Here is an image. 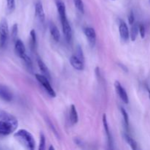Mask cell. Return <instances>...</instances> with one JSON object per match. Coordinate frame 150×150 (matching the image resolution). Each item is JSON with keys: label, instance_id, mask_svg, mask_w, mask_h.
Masks as SVG:
<instances>
[{"label": "cell", "instance_id": "f1b7e54d", "mask_svg": "<svg viewBox=\"0 0 150 150\" xmlns=\"http://www.w3.org/2000/svg\"><path fill=\"white\" fill-rule=\"evenodd\" d=\"M128 21H129V23H130L131 26L135 23V16H134V13H133V11L130 12V14H129Z\"/></svg>", "mask_w": 150, "mask_h": 150}, {"label": "cell", "instance_id": "1f68e13d", "mask_svg": "<svg viewBox=\"0 0 150 150\" xmlns=\"http://www.w3.org/2000/svg\"><path fill=\"white\" fill-rule=\"evenodd\" d=\"M149 2H150V0H149Z\"/></svg>", "mask_w": 150, "mask_h": 150}, {"label": "cell", "instance_id": "e0dca14e", "mask_svg": "<svg viewBox=\"0 0 150 150\" xmlns=\"http://www.w3.org/2000/svg\"><path fill=\"white\" fill-rule=\"evenodd\" d=\"M70 120L73 125L76 124L79 121V115H78L77 110L74 105H70Z\"/></svg>", "mask_w": 150, "mask_h": 150}, {"label": "cell", "instance_id": "8fae6325", "mask_svg": "<svg viewBox=\"0 0 150 150\" xmlns=\"http://www.w3.org/2000/svg\"><path fill=\"white\" fill-rule=\"evenodd\" d=\"M15 50H16V54L21 59L23 58L26 55L25 45L20 39H17L15 41Z\"/></svg>", "mask_w": 150, "mask_h": 150}, {"label": "cell", "instance_id": "5b68a950", "mask_svg": "<svg viewBox=\"0 0 150 150\" xmlns=\"http://www.w3.org/2000/svg\"><path fill=\"white\" fill-rule=\"evenodd\" d=\"M60 20H61L62 28V32L64 38L67 42H70L73 38V31H72L71 26L69 23L67 17L62 18H60Z\"/></svg>", "mask_w": 150, "mask_h": 150}, {"label": "cell", "instance_id": "30bf717a", "mask_svg": "<svg viewBox=\"0 0 150 150\" xmlns=\"http://www.w3.org/2000/svg\"><path fill=\"white\" fill-rule=\"evenodd\" d=\"M35 15L36 17L39 19V21L42 23H43L45 20V12L43 10V6H42L41 1L38 0L35 3Z\"/></svg>", "mask_w": 150, "mask_h": 150}, {"label": "cell", "instance_id": "ac0fdd59", "mask_svg": "<svg viewBox=\"0 0 150 150\" xmlns=\"http://www.w3.org/2000/svg\"><path fill=\"white\" fill-rule=\"evenodd\" d=\"M139 33V24L137 23H134L133 25H132L131 29H130V37L132 41L136 40Z\"/></svg>", "mask_w": 150, "mask_h": 150}, {"label": "cell", "instance_id": "277c9868", "mask_svg": "<svg viewBox=\"0 0 150 150\" xmlns=\"http://www.w3.org/2000/svg\"><path fill=\"white\" fill-rule=\"evenodd\" d=\"M9 37V28L7 20L1 19L0 21V46L4 47L6 45Z\"/></svg>", "mask_w": 150, "mask_h": 150}, {"label": "cell", "instance_id": "f546056e", "mask_svg": "<svg viewBox=\"0 0 150 150\" xmlns=\"http://www.w3.org/2000/svg\"><path fill=\"white\" fill-rule=\"evenodd\" d=\"M146 89H147L148 93H149V98H150V89H149V87H148V86H146Z\"/></svg>", "mask_w": 150, "mask_h": 150}, {"label": "cell", "instance_id": "83f0119b", "mask_svg": "<svg viewBox=\"0 0 150 150\" xmlns=\"http://www.w3.org/2000/svg\"><path fill=\"white\" fill-rule=\"evenodd\" d=\"M76 56L79 57L80 59H81L82 61L84 62V57H83V51H82L81 48L80 46H78L77 48V54H76Z\"/></svg>", "mask_w": 150, "mask_h": 150}, {"label": "cell", "instance_id": "3957f363", "mask_svg": "<svg viewBox=\"0 0 150 150\" xmlns=\"http://www.w3.org/2000/svg\"><path fill=\"white\" fill-rule=\"evenodd\" d=\"M35 78L40 83L42 86V87L45 89L47 93L51 97V98H55L56 97V92L53 87L51 86V83H50L48 79L44 75L41 74H35Z\"/></svg>", "mask_w": 150, "mask_h": 150}, {"label": "cell", "instance_id": "ffe728a7", "mask_svg": "<svg viewBox=\"0 0 150 150\" xmlns=\"http://www.w3.org/2000/svg\"><path fill=\"white\" fill-rule=\"evenodd\" d=\"M74 1V4L77 10L80 12L81 13L83 14L84 13V4L82 0H73Z\"/></svg>", "mask_w": 150, "mask_h": 150}, {"label": "cell", "instance_id": "cb8c5ba5", "mask_svg": "<svg viewBox=\"0 0 150 150\" xmlns=\"http://www.w3.org/2000/svg\"><path fill=\"white\" fill-rule=\"evenodd\" d=\"M40 144H39V150H43L45 149V137L43 133H41L40 137Z\"/></svg>", "mask_w": 150, "mask_h": 150}, {"label": "cell", "instance_id": "d4e9b609", "mask_svg": "<svg viewBox=\"0 0 150 150\" xmlns=\"http://www.w3.org/2000/svg\"><path fill=\"white\" fill-rule=\"evenodd\" d=\"M18 24L17 23H15L13 26V28H12V33L11 36L13 38V40L16 41L17 40V35H18Z\"/></svg>", "mask_w": 150, "mask_h": 150}, {"label": "cell", "instance_id": "7a4b0ae2", "mask_svg": "<svg viewBox=\"0 0 150 150\" xmlns=\"http://www.w3.org/2000/svg\"><path fill=\"white\" fill-rule=\"evenodd\" d=\"M14 137L20 142L21 144L26 146L27 149L33 150L35 147V141L33 136L24 129H21L16 132Z\"/></svg>", "mask_w": 150, "mask_h": 150}, {"label": "cell", "instance_id": "4fadbf2b", "mask_svg": "<svg viewBox=\"0 0 150 150\" xmlns=\"http://www.w3.org/2000/svg\"><path fill=\"white\" fill-rule=\"evenodd\" d=\"M49 31L53 39H54L56 42H59V41L60 40L61 35H60L59 31L57 26H56L53 22H51V23H49Z\"/></svg>", "mask_w": 150, "mask_h": 150}, {"label": "cell", "instance_id": "52a82bcc", "mask_svg": "<svg viewBox=\"0 0 150 150\" xmlns=\"http://www.w3.org/2000/svg\"><path fill=\"white\" fill-rule=\"evenodd\" d=\"M114 86H115L116 91H117V94L120 96V99L123 101L125 104H127L129 103V98L127 96V94L126 92L125 89L121 85V83L119 81H115L114 83Z\"/></svg>", "mask_w": 150, "mask_h": 150}, {"label": "cell", "instance_id": "7402d4cb", "mask_svg": "<svg viewBox=\"0 0 150 150\" xmlns=\"http://www.w3.org/2000/svg\"><path fill=\"white\" fill-rule=\"evenodd\" d=\"M21 59L24 62V63H25V64L26 65V67H27L29 69H30V70H32V59H31L30 57H28V55L26 54V55L23 58H22Z\"/></svg>", "mask_w": 150, "mask_h": 150}, {"label": "cell", "instance_id": "d6986e66", "mask_svg": "<svg viewBox=\"0 0 150 150\" xmlns=\"http://www.w3.org/2000/svg\"><path fill=\"white\" fill-rule=\"evenodd\" d=\"M125 139L126 142L129 144V146L131 147L132 149L136 150L137 149V143H136V141L133 139L130 136H129L128 134H125L124 135Z\"/></svg>", "mask_w": 150, "mask_h": 150}, {"label": "cell", "instance_id": "44dd1931", "mask_svg": "<svg viewBox=\"0 0 150 150\" xmlns=\"http://www.w3.org/2000/svg\"><path fill=\"white\" fill-rule=\"evenodd\" d=\"M7 8L9 13L14 11L16 8V0H7Z\"/></svg>", "mask_w": 150, "mask_h": 150}, {"label": "cell", "instance_id": "9c48e42d", "mask_svg": "<svg viewBox=\"0 0 150 150\" xmlns=\"http://www.w3.org/2000/svg\"><path fill=\"white\" fill-rule=\"evenodd\" d=\"M84 34L89 41L91 46H94L96 43L97 35L95 29L92 27H86L84 29Z\"/></svg>", "mask_w": 150, "mask_h": 150}, {"label": "cell", "instance_id": "4dcf8cb0", "mask_svg": "<svg viewBox=\"0 0 150 150\" xmlns=\"http://www.w3.org/2000/svg\"><path fill=\"white\" fill-rule=\"evenodd\" d=\"M49 150H51V149H54V147L53 146H50L49 149H48Z\"/></svg>", "mask_w": 150, "mask_h": 150}, {"label": "cell", "instance_id": "6da1fadb", "mask_svg": "<svg viewBox=\"0 0 150 150\" xmlns=\"http://www.w3.org/2000/svg\"><path fill=\"white\" fill-rule=\"evenodd\" d=\"M18 120L14 116L7 111L0 110V136H8L16 131Z\"/></svg>", "mask_w": 150, "mask_h": 150}, {"label": "cell", "instance_id": "484cf974", "mask_svg": "<svg viewBox=\"0 0 150 150\" xmlns=\"http://www.w3.org/2000/svg\"><path fill=\"white\" fill-rule=\"evenodd\" d=\"M121 113L122 114L123 119H124L125 123L127 126L129 125V117H128V114L127 113V111H125L124 108H121Z\"/></svg>", "mask_w": 150, "mask_h": 150}, {"label": "cell", "instance_id": "603a6c76", "mask_svg": "<svg viewBox=\"0 0 150 150\" xmlns=\"http://www.w3.org/2000/svg\"><path fill=\"white\" fill-rule=\"evenodd\" d=\"M30 38H31V43L33 46H35L37 44V36L36 32L35 29H32L30 32Z\"/></svg>", "mask_w": 150, "mask_h": 150}, {"label": "cell", "instance_id": "8992f818", "mask_svg": "<svg viewBox=\"0 0 150 150\" xmlns=\"http://www.w3.org/2000/svg\"><path fill=\"white\" fill-rule=\"evenodd\" d=\"M119 32H120V38L122 40L127 41L130 38V31L127 23L124 21H120L119 25Z\"/></svg>", "mask_w": 150, "mask_h": 150}, {"label": "cell", "instance_id": "7c38bea8", "mask_svg": "<svg viewBox=\"0 0 150 150\" xmlns=\"http://www.w3.org/2000/svg\"><path fill=\"white\" fill-rule=\"evenodd\" d=\"M70 64L73 68H75L77 70H82L84 68V62L82 61L81 59L79 58L76 55L72 56L70 58Z\"/></svg>", "mask_w": 150, "mask_h": 150}, {"label": "cell", "instance_id": "4316f807", "mask_svg": "<svg viewBox=\"0 0 150 150\" xmlns=\"http://www.w3.org/2000/svg\"><path fill=\"white\" fill-rule=\"evenodd\" d=\"M139 33H140L142 38H144L145 35H146V29H145V26L144 24H139Z\"/></svg>", "mask_w": 150, "mask_h": 150}, {"label": "cell", "instance_id": "5bb4252c", "mask_svg": "<svg viewBox=\"0 0 150 150\" xmlns=\"http://www.w3.org/2000/svg\"><path fill=\"white\" fill-rule=\"evenodd\" d=\"M103 127H104V130H105V133L107 135V137H108V145L110 146H112L113 145V141H112V137H111V135L110 133V130H109V127H108V121H107V117L105 114H103Z\"/></svg>", "mask_w": 150, "mask_h": 150}, {"label": "cell", "instance_id": "9a60e30c", "mask_svg": "<svg viewBox=\"0 0 150 150\" xmlns=\"http://www.w3.org/2000/svg\"><path fill=\"white\" fill-rule=\"evenodd\" d=\"M56 6H57V10H58L59 15L60 18L66 16V7L64 4V1L62 0H55Z\"/></svg>", "mask_w": 150, "mask_h": 150}, {"label": "cell", "instance_id": "ba28073f", "mask_svg": "<svg viewBox=\"0 0 150 150\" xmlns=\"http://www.w3.org/2000/svg\"><path fill=\"white\" fill-rule=\"evenodd\" d=\"M13 98V96L11 91L4 85L0 84V99L6 102H10Z\"/></svg>", "mask_w": 150, "mask_h": 150}, {"label": "cell", "instance_id": "2e32d148", "mask_svg": "<svg viewBox=\"0 0 150 150\" xmlns=\"http://www.w3.org/2000/svg\"><path fill=\"white\" fill-rule=\"evenodd\" d=\"M38 67H39L40 70H41V72L42 73V74L44 76H46L48 79H51V75H50V72L49 70H48V67L46 66V64L43 62L41 59H38Z\"/></svg>", "mask_w": 150, "mask_h": 150}]
</instances>
